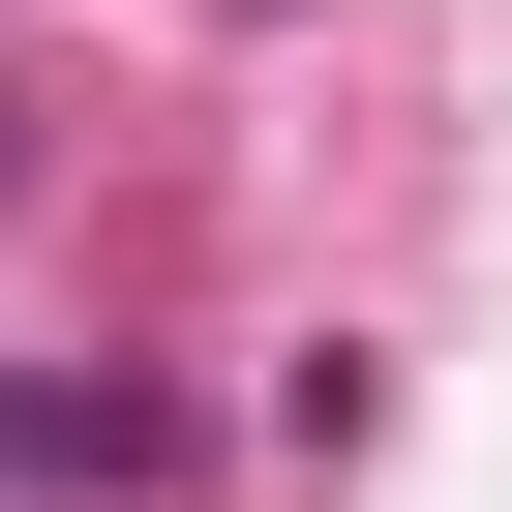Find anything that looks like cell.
I'll return each mask as SVG.
<instances>
[{
	"label": "cell",
	"instance_id": "obj_1",
	"mask_svg": "<svg viewBox=\"0 0 512 512\" xmlns=\"http://www.w3.org/2000/svg\"><path fill=\"white\" fill-rule=\"evenodd\" d=\"M151 452H181V392H121V362H91V392H0V482H91V512H121Z\"/></svg>",
	"mask_w": 512,
	"mask_h": 512
}]
</instances>
